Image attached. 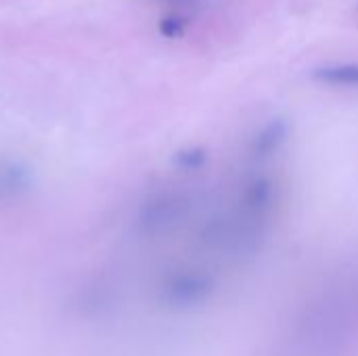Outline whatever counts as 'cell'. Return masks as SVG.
Masks as SVG:
<instances>
[{"label": "cell", "instance_id": "obj_1", "mask_svg": "<svg viewBox=\"0 0 358 356\" xmlns=\"http://www.w3.org/2000/svg\"><path fill=\"white\" fill-rule=\"evenodd\" d=\"M29 189V174L15 162H0V201L17 199Z\"/></svg>", "mask_w": 358, "mask_h": 356}, {"label": "cell", "instance_id": "obj_2", "mask_svg": "<svg viewBox=\"0 0 358 356\" xmlns=\"http://www.w3.org/2000/svg\"><path fill=\"white\" fill-rule=\"evenodd\" d=\"M315 80L336 86H358V63H342V65H325L319 67Z\"/></svg>", "mask_w": 358, "mask_h": 356}, {"label": "cell", "instance_id": "obj_3", "mask_svg": "<svg viewBox=\"0 0 358 356\" xmlns=\"http://www.w3.org/2000/svg\"><path fill=\"white\" fill-rule=\"evenodd\" d=\"M159 34L166 38H182L187 34V19L180 15H168L159 21Z\"/></svg>", "mask_w": 358, "mask_h": 356}, {"label": "cell", "instance_id": "obj_4", "mask_svg": "<svg viewBox=\"0 0 358 356\" xmlns=\"http://www.w3.org/2000/svg\"><path fill=\"white\" fill-rule=\"evenodd\" d=\"M168 2H174V4H191L195 0H168Z\"/></svg>", "mask_w": 358, "mask_h": 356}]
</instances>
